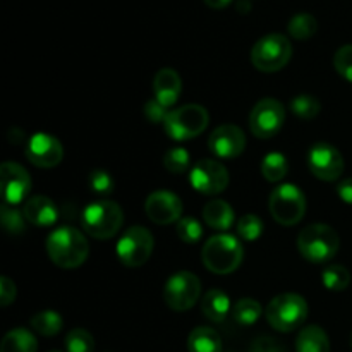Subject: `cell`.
Instances as JSON below:
<instances>
[{
  "mask_svg": "<svg viewBox=\"0 0 352 352\" xmlns=\"http://www.w3.org/2000/svg\"><path fill=\"white\" fill-rule=\"evenodd\" d=\"M48 258L60 268H78L88 260L89 244L74 227H58L47 237Z\"/></svg>",
  "mask_w": 352,
  "mask_h": 352,
  "instance_id": "cell-1",
  "label": "cell"
},
{
  "mask_svg": "<svg viewBox=\"0 0 352 352\" xmlns=\"http://www.w3.org/2000/svg\"><path fill=\"white\" fill-rule=\"evenodd\" d=\"M244 258V248L239 239L230 234H217L203 246V265L212 274L229 275L239 268Z\"/></svg>",
  "mask_w": 352,
  "mask_h": 352,
  "instance_id": "cell-2",
  "label": "cell"
},
{
  "mask_svg": "<svg viewBox=\"0 0 352 352\" xmlns=\"http://www.w3.org/2000/svg\"><path fill=\"white\" fill-rule=\"evenodd\" d=\"M340 246L339 234L325 223L305 227L298 236V250L302 258L311 263H325L332 260Z\"/></svg>",
  "mask_w": 352,
  "mask_h": 352,
  "instance_id": "cell-3",
  "label": "cell"
},
{
  "mask_svg": "<svg viewBox=\"0 0 352 352\" xmlns=\"http://www.w3.org/2000/svg\"><path fill=\"white\" fill-rule=\"evenodd\" d=\"M81 222L85 232L95 239L105 241L119 232L124 222V213L116 201L102 199L86 206Z\"/></svg>",
  "mask_w": 352,
  "mask_h": 352,
  "instance_id": "cell-4",
  "label": "cell"
},
{
  "mask_svg": "<svg viewBox=\"0 0 352 352\" xmlns=\"http://www.w3.org/2000/svg\"><path fill=\"white\" fill-rule=\"evenodd\" d=\"M265 316L277 332H292L305 323L308 316V302L294 292L280 294L268 302Z\"/></svg>",
  "mask_w": 352,
  "mask_h": 352,
  "instance_id": "cell-5",
  "label": "cell"
},
{
  "mask_svg": "<svg viewBox=\"0 0 352 352\" xmlns=\"http://www.w3.org/2000/svg\"><path fill=\"white\" fill-rule=\"evenodd\" d=\"M210 122L208 110L198 103H189L167 113L164 127L165 133L175 141H188L199 136Z\"/></svg>",
  "mask_w": 352,
  "mask_h": 352,
  "instance_id": "cell-6",
  "label": "cell"
},
{
  "mask_svg": "<svg viewBox=\"0 0 352 352\" xmlns=\"http://www.w3.org/2000/svg\"><path fill=\"white\" fill-rule=\"evenodd\" d=\"M292 57V45L285 34L270 33L260 38L251 50V62L261 72H277Z\"/></svg>",
  "mask_w": 352,
  "mask_h": 352,
  "instance_id": "cell-7",
  "label": "cell"
},
{
  "mask_svg": "<svg viewBox=\"0 0 352 352\" xmlns=\"http://www.w3.org/2000/svg\"><path fill=\"white\" fill-rule=\"evenodd\" d=\"M270 213L280 226H296L306 213V196L298 186L282 184L270 195Z\"/></svg>",
  "mask_w": 352,
  "mask_h": 352,
  "instance_id": "cell-8",
  "label": "cell"
},
{
  "mask_svg": "<svg viewBox=\"0 0 352 352\" xmlns=\"http://www.w3.org/2000/svg\"><path fill=\"white\" fill-rule=\"evenodd\" d=\"M155 239L146 227L134 226L129 227L126 232L120 236L117 243V256L120 263L129 268L141 267L150 260L153 253Z\"/></svg>",
  "mask_w": 352,
  "mask_h": 352,
  "instance_id": "cell-9",
  "label": "cell"
},
{
  "mask_svg": "<svg viewBox=\"0 0 352 352\" xmlns=\"http://www.w3.org/2000/svg\"><path fill=\"white\" fill-rule=\"evenodd\" d=\"M201 294V282L191 272H177L167 280L164 289L165 305L174 311H188Z\"/></svg>",
  "mask_w": 352,
  "mask_h": 352,
  "instance_id": "cell-10",
  "label": "cell"
},
{
  "mask_svg": "<svg viewBox=\"0 0 352 352\" xmlns=\"http://www.w3.org/2000/svg\"><path fill=\"white\" fill-rule=\"evenodd\" d=\"M285 120V107L275 98H263L254 105L250 113L251 133L261 140L275 136Z\"/></svg>",
  "mask_w": 352,
  "mask_h": 352,
  "instance_id": "cell-11",
  "label": "cell"
},
{
  "mask_svg": "<svg viewBox=\"0 0 352 352\" xmlns=\"http://www.w3.org/2000/svg\"><path fill=\"white\" fill-rule=\"evenodd\" d=\"M189 182L201 195H220L229 186V170L217 160H199L189 174Z\"/></svg>",
  "mask_w": 352,
  "mask_h": 352,
  "instance_id": "cell-12",
  "label": "cell"
},
{
  "mask_svg": "<svg viewBox=\"0 0 352 352\" xmlns=\"http://www.w3.org/2000/svg\"><path fill=\"white\" fill-rule=\"evenodd\" d=\"M308 167L315 177L320 181L332 182L342 175L344 167V157L336 146L329 143H318L311 146L308 153Z\"/></svg>",
  "mask_w": 352,
  "mask_h": 352,
  "instance_id": "cell-13",
  "label": "cell"
},
{
  "mask_svg": "<svg viewBox=\"0 0 352 352\" xmlns=\"http://www.w3.org/2000/svg\"><path fill=\"white\" fill-rule=\"evenodd\" d=\"M0 182L3 203L14 206L26 201V196L31 191V177L23 165L16 162H3L0 167Z\"/></svg>",
  "mask_w": 352,
  "mask_h": 352,
  "instance_id": "cell-14",
  "label": "cell"
},
{
  "mask_svg": "<svg viewBox=\"0 0 352 352\" xmlns=\"http://www.w3.org/2000/svg\"><path fill=\"white\" fill-rule=\"evenodd\" d=\"M26 158L41 168L57 167L64 158V148L60 141L47 133H36L28 140Z\"/></svg>",
  "mask_w": 352,
  "mask_h": 352,
  "instance_id": "cell-15",
  "label": "cell"
},
{
  "mask_svg": "<svg viewBox=\"0 0 352 352\" xmlns=\"http://www.w3.org/2000/svg\"><path fill=\"white\" fill-rule=\"evenodd\" d=\"M144 210L151 222L158 226H168V223L179 222L181 219L182 201L177 195L168 189H158L148 196Z\"/></svg>",
  "mask_w": 352,
  "mask_h": 352,
  "instance_id": "cell-16",
  "label": "cell"
},
{
  "mask_svg": "<svg viewBox=\"0 0 352 352\" xmlns=\"http://www.w3.org/2000/svg\"><path fill=\"white\" fill-rule=\"evenodd\" d=\"M208 148L219 158H236L246 148V134L239 126L223 124L210 134Z\"/></svg>",
  "mask_w": 352,
  "mask_h": 352,
  "instance_id": "cell-17",
  "label": "cell"
},
{
  "mask_svg": "<svg viewBox=\"0 0 352 352\" xmlns=\"http://www.w3.org/2000/svg\"><path fill=\"white\" fill-rule=\"evenodd\" d=\"M23 215L36 227H50L58 220V208L47 196H33L23 205Z\"/></svg>",
  "mask_w": 352,
  "mask_h": 352,
  "instance_id": "cell-18",
  "label": "cell"
},
{
  "mask_svg": "<svg viewBox=\"0 0 352 352\" xmlns=\"http://www.w3.org/2000/svg\"><path fill=\"white\" fill-rule=\"evenodd\" d=\"M182 82L181 76L174 71V69H160L153 79V91L155 100L162 103L165 109L175 105V102L181 96Z\"/></svg>",
  "mask_w": 352,
  "mask_h": 352,
  "instance_id": "cell-19",
  "label": "cell"
},
{
  "mask_svg": "<svg viewBox=\"0 0 352 352\" xmlns=\"http://www.w3.org/2000/svg\"><path fill=\"white\" fill-rule=\"evenodd\" d=\"M203 219H205V222L212 229L229 230L234 226L236 213H234L232 206L227 201H223V199H213V201L206 203V206L203 208Z\"/></svg>",
  "mask_w": 352,
  "mask_h": 352,
  "instance_id": "cell-20",
  "label": "cell"
},
{
  "mask_svg": "<svg viewBox=\"0 0 352 352\" xmlns=\"http://www.w3.org/2000/svg\"><path fill=\"white\" fill-rule=\"evenodd\" d=\"M201 309L205 313V316L212 322L220 323L229 316L230 313V299L220 289H212L205 294L201 302Z\"/></svg>",
  "mask_w": 352,
  "mask_h": 352,
  "instance_id": "cell-21",
  "label": "cell"
},
{
  "mask_svg": "<svg viewBox=\"0 0 352 352\" xmlns=\"http://www.w3.org/2000/svg\"><path fill=\"white\" fill-rule=\"evenodd\" d=\"M296 352H330V340L322 327H306L296 339Z\"/></svg>",
  "mask_w": 352,
  "mask_h": 352,
  "instance_id": "cell-22",
  "label": "cell"
},
{
  "mask_svg": "<svg viewBox=\"0 0 352 352\" xmlns=\"http://www.w3.org/2000/svg\"><path fill=\"white\" fill-rule=\"evenodd\" d=\"M189 352H222V339L210 327H198L188 337Z\"/></svg>",
  "mask_w": 352,
  "mask_h": 352,
  "instance_id": "cell-23",
  "label": "cell"
},
{
  "mask_svg": "<svg viewBox=\"0 0 352 352\" xmlns=\"http://www.w3.org/2000/svg\"><path fill=\"white\" fill-rule=\"evenodd\" d=\"M36 337L26 329H14L3 336L0 352H36Z\"/></svg>",
  "mask_w": 352,
  "mask_h": 352,
  "instance_id": "cell-24",
  "label": "cell"
},
{
  "mask_svg": "<svg viewBox=\"0 0 352 352\" xmlns=\"http://www.w3.org/2000/svg\"><path fill=\"white\" fill-rule=\"evenodd\" d=\"M287 31L294 40H309L318 31V21L308 12H299L289 21Z\"/></svg>",
  "mask_w": 352,
  "mask_h": 352,
  "instance_id": "cell-25",
  "label": "cell"
},
{
  "mask_svg": "<svg viewBox=\"0 0 352 352\" xmlns=\"http://www.w3.org/2000/svg\"><path fill=\"white\" fill-rule=\"evenodd\" d=\"M31 327L43 337H54L64 327V320L57 311H40L31 318Z\"/></svg>",
  "mask_w": 352,
  "mask_h": 352,
  "instance_id": "cell-26",
  "label": "cell"
},
{
  "mask_svg": "<svg viewBox=\"0 0 352 352\" xmlns=\"http://www.w3.org/2000/svg\"><path fill=\"white\" fill-rule=\"evenodd\" d=\"M289 162L282 153H268L261 162V174L268 182H278L287 175Z\"/></svg>",
  "mask_w": 352,
  "mask_h": 352,
  "instance_id": "cell-27",
  "label": "cell"
},
{
  "mask_svg": "<svg viewBox=\"0 0 352 352\" xmlns=\"http://www.w3.org/2000/svg\"><path fill=\"white\" fill-rule=\"evenodd\" d=\"M261 313V305L256 301V299H239V301L234 305L232 315L234 320H236L239 325H254V323L260 320Z\"/></svg>",
  "mask_w": 352,
  "mask_h": 352,
  "instance_id": "cell-28",
  "label": "cell"
},
{
  "mask_svg": "<svg viewBox=\"0 0 352 352\" xmlns=\"http://www.w3.org/2000/svg\"><path fill=\"white\" fill-rule=\"evenodd\" d=\"M322 282L329 291H344L351 284V274L342 265H330L323 270Z\"/></svg>",
  "mask_w": 352,
  "mask_h": 352,
  "instance_id": "cell-29",
  "label": "cell"
},
{
  "mask_svg": "<svg viewBox=\"0 0 352 352\" xmlns=\"http://www.w3.org/2000/svg\"><path fill=\"white\" fill-rule=\"evenodd\" d=\"M291 110L299 119H313L320 113L322 105H320V100L316 96L309 95V93H301V95L292 98Z\"/></svg>",
  "mask_w": 352,
  "mask_h": 352,
  "instance_id": "cell-30",
  "label": "cell"
},
{
  "mask_svg": "<svg viewBox=\"0 0 352 352\" xmlns=\"http://www.w3.org/2000/svg\"><path fill=\"white\" fill-rule=\"evenodd\" d=\"M65 349L67 352H93L95 339L85 329H72L65 337Z\"/></svg>",
  "mask_w": 352,
  "mask_h": 352,
  "instance_id": "cell-31",
  "label": "cell"
},
{
  "mask_svg": "<svg viewBox=\"0 0 352 352\" xmlns=\"http://www.w3.org/2000/svg\"><path fill=\"white\" fill-rule=\"evenodd\" d=\"M0 215H2V226L6 229L7 234H12V236H19L24 232V215L21 212H17L14 206L3 203L2 210H0Z\"/></svg>",
  "mask_w": 352,
  "mask_h": 352,
  "instance_id": "cell-32",
  "label": "cell"
},
{
  "mask_svg": "<svg viewBox=\"0 0 352 352\" xmlns=\"http://www.w3.org/2000/svg\"><path fill=\"white\" fill-rule=\"evenodd\" d=\"M177 236L182 243L196 244L203 237V227L192 217H184L177 222Z\"/></svg>",
  "mask_w": 352,
  "mask_h": 352,
  "instance_id": "cell-33",
  "label": "cell"
},
{
  "mask_svg": "<svg viewBox=\"0 0 352 352\" xmlns=\"http://www.w3.org/2000/svg\"><path fill=\"white\" fill-rule=\"evenodd\" d=\"M237 234L243 237L244 241H256L258 237L263 234V222H261L260 217L253 215H244L243 219H239L237 222Z\"/></svg>",
  "mask_w": 352,
  "mask_h": 352,
  "instance_id": "cell-34",
  "label": "cell"
},
{
  "mask_svg": "<svg viewBox=\"0 0 352 352\" xmlns=\"http://www.w3.org/2000/svg\"><path fill=\"white\" fill-rule=\"evenodd\" d=\"M164 167L172 174H182L189 167V153L184 148H170L164 155Z\"/></svg>",
  "mask_w": 352,
  "mask_h": 352,
  "instance_id": "cell-35",
  "label": "cell"
},
{
  "mask_svg": "<svg viewBox=\"0 0 352 352\" xmlns=\"http://www.w3.org/2000/svg\"><path fill=\"white\" fill-rule=\"evenodd\" d=\"M88 182H89V188H91V191L96 192V195L107 196L113 191L112 175H110L109 172L102 170V168H96V170H93L91 174H89Z\"/></svg>",
  "mask_w": 352,
  "mask_h": 352,
  "instance_id": "cell-36",
  "label": "cell"
},
{
  "mask_svg": "<svg viewBox=\"0 0 352 352\" xmlns=\"http://www.w3.org/2000/svg\"><path fill=\"white\" fill-rule=\"evenodd\" d=\"M333 65L344 79L352 82V45H344L333 57Z\"/></svg>",
  "mask_w": 352,
  "mask_h": 352,
  "instance_id": "cell-37",
  "label": "cell"
},
{
  "mask_svg": "<svg viewBox=\"0 0 352 352\" xmlns=\"http://www.w3.org/2000/svg\"><path fill=\"white\" fill-rule=\"evenodd\" d=\"M167 113V109H165L158 100H150V102H146V105H144V117L153 124L165 122Z\"/></svg>",
  "mask_w": 352,
  "mask_h": 352,
  "instance_id": "cell-38",
  "label": "cell"
},
{
  "mask_svg": "<svg viewBox=\"0 0 352 352\" xmlns=\"http://www.w3.org/2000/svg\"><path fill=\"white\" fill-rule=\"evenodd\" d=\"M250 352H287L285 347L282 346L278 340L272 339V337H258L253 344H251Z\"/></svg>",
  "mask_w": 352,
  "mask_h": 352,
  "instance_id": "cell-39",
  "label": "cell"
},
{
  "mask_svg": "<svg viewBox=\"0 0 352 352\" xmlns=\"http://www.w3.org/2000/svg\"><path fill=\"white\" fill-rule=\"evenodd\" d=\"M16 299V284L10 278H0V305L9 306Z\"/></svg>",
  "mask_w": 352,
  "mask_h": 352,
  "instance_id": "cell-40",
  "label": "cell"
},
{
  "mask_svg": "<svg viewBox=\"0 0 352 352\" xmlns=\"http://www.w3.org/2000/svg\"><path fill=\"white\" fill-rule=\"evenodd\" d=\"M337 195L347 205H352V177L344 179V181L339 182L337 186Z\"/></svg>",
  "mask_w": 352,
  "mask_h": 352,
  "instance_id": "cell-41",
  "label": "cell"
},
{
  "mask_svg": "<svg viewBox=\"0 0 352 352\" xmlns=\"http://www.w3.org/2000/svg\"><path fill=\"white\" fill-rule=\"evenodd\" d=\"M203 2L208 7H212V9H226L227 6H230L232 0H203Z\"/></svg>",
  "mask_w": 352,
  "mask_h": 352,
  "instance_id": "cell-42",
  "label": "cell"
},
{
  "mask_svg": "<svg viewBox=\"0 0 352 352\" xmlns=\"http://www.w3.org/2000/svg\"><path fill=\"white\" fill-rule=\"evenodd\" d=\"M250 9H251V3L246 2V0H241V2H237V10H239L241 14L250 12Z\"/></svg>",
  "mask_w": 352,
  "mask_h": 352,
  "instance_id": "cell-43",
  "label": "cell"
},
{
  "mask_svg": "<svg viewBox=\"0 0 352 352\" xmlns=\"http://www.w3.org/2000/svg\"><path fill=\"white\" fill-rule=\"evenodd\" d=\"M351 347H352V336H351Z\"/></svg>",
  "mask_w": 352,
  "mask_h": 352,
  "instance_id": "cell-44",
  "label": "cell"
},
{
  "mask_svg": "<svg viewBox=\"0 0 352 352\" xmlns=\"http://www.w3.org/2000/svg\"><path fill=\"white\" fill-rule=\"evenodd\" d=\"M52 352H57V351H52Z\"/></svg>",
  "mask_w": 352,
  "mask_h": 352,
  "instance_id": "cell-45",
  "label": "cell"
}]
</instances>
